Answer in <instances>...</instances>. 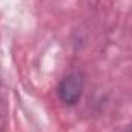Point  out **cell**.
I'll use <instances>...</instances> for the list:
<instances>
[{
    "instance_id": "6da1fadb",
    "label": "cell",
    "mask_w": 132,
    "mask_h": 132,
    "mask_svg": "<svg viewBox=\"0 0 132 132\" xmlns=\"http://www.w3.org/2000/svg\"><path fill=\"white\" fill-rule=\"evenodd\" d=\"M83 85H85L83 74H80V72L68 74L66 77L62 78V81L57 88L59 98L69 106L78 103V100L81 97V92H83Z\"/></svg>"
},
{
    "instance_id": "7a4b0ae2",
    "label": "cell",
    "mask_w": 132,
    "mask_h": 132,
    "mask_svg": "<svg viewBox=\"0 0 132 132\" xmlns=\"http://www.w3.org/2000/svg\"><path fill=\"white\" fill-rule=\"evenodd\" d=\"M129 132H132V129H131V131H129Z\"/></svg>"
}]
</instances>
